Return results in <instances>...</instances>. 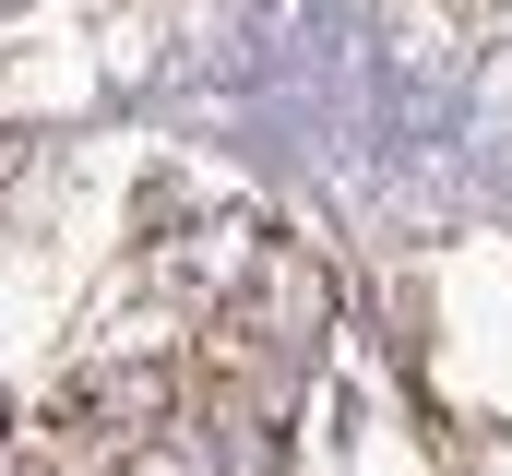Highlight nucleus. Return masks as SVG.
<instances>
[{"mask_svg":"<svg viewBox=\"0 0 512 476\" xmlns=\"http://www.w3.org/2000/svg\"><path fill=\"white\" fill-rule=\"evenodd\" d=\"M322 310H334V274H322L310 250H274V262L251 274L239 334H262V346H310V334H322Z\"/></svg>","mask_w":512,"mask_h":476,"instance_id":"2","label":"nucleus"},{"mask_svg":"<svg viewBox=\"0 0 512 476\" xmlns=\"http://www.w3.org/2000/svg\"><path fill=\"white\" fill-rule=\"evenodd\" d=\"M60 417H72V429H96V441H143V429H167V417H179V369H167V357H108V369H72Z\"/></svg>","mask_w":512,"mask_h":476,"instance_id":"1","label":"nucleus"},{"mask_svg":"<svg viewBox=\"0 0 512 476\" xmlns=\"http://www.w3.org/2000/svg\"><path fill=\"white\" fill-rule=\"evenodd\" d=\"M0 476H48V465H0Z\"/></svg>","mask_w":512,"mask_h":476,"instance_id":"4","label":"nucleus"},{"mask_svg":"<svg viewBox=\"0 0 512 476\" xmlns=\"http://www.w3.org/2000/svg\"><path fill=\"white\" fill-rule=\"evenodd\" d=\"M215 429H227V441H215V453H227V476H274V417H262V405H227Z\"/></svg>","mask_w":512,"mask_h":476,"instance_id":"3","label":"nucleus"},{"mask_svg":"<svg viewBox=\"0 0 512 476\" xmlns=\"http://www.w3.org/2000/svg\"><path fill=\"white\" fill-rule=\"evenodd\" d=\"M0 429H12V417H0Z\"/></svg>","mask_w":512,"mask_h":476,"instance_id":"5","label":"nucleus"}]
</instances>
